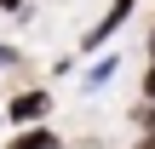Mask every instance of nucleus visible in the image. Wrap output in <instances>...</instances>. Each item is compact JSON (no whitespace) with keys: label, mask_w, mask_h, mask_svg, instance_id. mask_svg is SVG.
Masks as SVG:
<instances>
[{"label":"nucleus","mask_w":155,"mask_h":149,"mask_svg":"<svg viewBox=\"0 0 155 149\" xmlns=\"http://www.w3.org/2000/svg\"><path fill=\"white\" fill-rule=\"evenodd\" d=\"M17 69H23V46L0 40V75H17Z\"/></svg>","instance_id":"nucleus-5"},{"label":"nucleus","mask_w":155,"mask_h":149,"mask_svg":"<svg viewBox=\"0 0 155 149\" xmlns=\"http://www.w3.org/2000/svg\"><path fill=\"white\" fill-rule=\"evenodd\" d=\"M132 17H138V0H109V6L98 11V23H92V29L81 34L75 57H98V52H109V40H115V34H121V29H127Z\"/></svg>","instance_id":"nucleus-1"},{"label":"nucleus","mask_w":155,"mask_h":149,"mask_svg":"<svg viewBox=\"0 0 155 149\" xmlns=\"http://www.w3.org/2000/svg\"><path fill=\"white\" fill-rule=\"evenodd\" d=\"M52 109H58V98H52L46 86H17V92L6 98V126H12V132H17V126H46Z\"/></svg>","instance_id":"nucleus-2"},{"label":"nucleus","mask_w":155,"mask_h":149,"mask_svg":"<svg viewBox=\"0 0 155 149\" xmlns=\"http://www.w3.org/2000/svg\"><path fill=\"white\" fill-rule=\"evenodd\" d=\"M138 98H144V103H155V57L144 63V86H138Z\"/></svg>","instance_id":"nucleus-6"},{"label":"nucleus","mask_w":155,"mask_h":149,"mask_svg":"<svg viewBox=\"0 0 155 149\" xmlns=\"http://www.w3.org/2000/svg\"><path fill=\"white\" fill-rule=\"evenodd\" d=\"M121 80V52H98L92 63H86V75H81V92H104V86H115Z\"/></svg>","instance_id":"nucleus-3"},{"label":"nucleus","mask_w":155,"mask_h":149,"mask_svg":"<svg viewBox=\"0 0 155 149\" xmlns=\"http://www.w3.org/2000/svg\"><path fill=\"white\" fill-rule=\"evenodd\" d=\"M0 149H63V138H58V132H52V121H46V126H17Z\"/></svg>","instance_id":"nucleus-4"}]
</instances>
